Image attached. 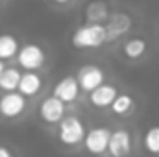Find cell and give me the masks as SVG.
Listing matches in <instances>:
<instances>
[{"mask_svg": "<svg viewBox=\"0 0 159 157\" xmlns=\"http://www.w3.org/2000/svg\"><path fill=\"white\" fill-rule=\"evenodd\" d=\"M107 41V30L102 24H85L72 35V44L76 48H98Z\"/></svg>", "mask_w": 159, "mask_h": 157, "instance_id": "cell-1", "label": "cell"}, {"mask_svg": "<svg viewBox=\"0 0 159 157\" xmlns=\"http://www.w3.org/2000/svg\"><path fill=\"white\" fill-rule=\"evenodd\" d=\"M19 65L26 70H35L44 63V52L37 44H26L20 50H17Z\"/></svg>", "mask_w": 159, "mask_h": 157, "instance_id": "cell-2", "label": "cell"}, {"mask_svg": "<svg viewBox=\"0 0 159 157\" xmlns=\"http://www.w3.org/2000/svg\"><path fill=\"white\" fill-rule=\"evenodd\" d=\"M59 139L65 144H78L83 139V124L76 117H67L61 118V126H59Z\"/></svg>", "mask_w": 159, "mask_h": 157, "instance_id": "cell-3", "label": "cell"}, {"mask_svg": "<svg viewBox=\"0 0 159 157\" xmlns=\"http://www.w3.org/2000/svg\"><path fill=\"white\" fill-rule=\"evenodd\" d=\"M26 107V98L20 92L7 91V94L0 96V113L7 118L19 117Z\"/></svg>", "mask_w": 159, "mask_h": 157, "instance_id": "cell-4", "label": "cell"}, {"mask_svg": "<svg viewBox=\"0 0 159 157\" xmlns=\"http://www.w3.org/2000/svg\"><path fill=\"white\" fill-rule=\"evenodd\" d=\"M76 81L78 85L83 89V91H93L94 87H98L102 81H104V72L96 67V65H85L81 67L76 76Z\"/></svg>", "mask_w": 159, "mask_h": 157, "instance_id": "cell-5", "label": "cell"}, {"mask_svg": "<svg viewBox=\"0 0 159 157\" xmlns=\"http://www.w3.org/2000/svg\"><path fill=\"white\" fill-rule=\"evenodd\" d=\"M109 129L106 128H94L85 135V148L91 154H102L107 150V142H109Z\"/></svg>", "mask_w": 159, "mask_h": 157, "instance_id": "cell-6", "label": "cell"}, {"mask_svg": "<svg viewBox=\"0 0 159 157\" xmlns=\"http://www.w3.org/2000/svg\"><path fill=\"white\" fill-rule=\"evenodd\" d=\"M43 120L54 124V122H59L63 115H65V102H61L57 96H50L46 98L43 104H41V109H39Z\"/></svg>", "mask_w": 159, "mask_h": 157, "instance_id": "cell-7", "label": "cell"}, {"mask_svg": "<svg viewBox=\"0 0 159 157\" xmlns=\"http://www.w3.org/2000/svg\"><path fill=\"white\" fill-rule=\"evenodd\" d=\"M107 148L111 152V155L115 157H124L129 154L131 150V141H129V133L124 131V129H119L115 133L109 135V142H107Z\"/></svg>", "mask_w": 159, "mask_h": 157, "instance_id": "cell-8", "label": "cell"}, {"mask_svg": "<svg viewBox=\"0 0 159 157\" xmlns=\"http://www.w3.org/2000/svg\"><path fill=\"white\" fill-rule=\"evenodd\" d=\"M80 92V85L76 78L74 76H67V78H63L57 85H56V89H54V96H57L61 102H65V104H69V102H74L76 100V96H78Z\"/></svg>", "mask_w": 159, "mask_h": 157, "instance_id": "cell-9", "label": "cell"}, {"mask_svg": "<svg viewBox=\"0 0 159 157\" xmlns=\"http://www.w3.org/2000/svg\"><path fill=\"white\" fill-rule=\"evenodd\" d=\"M89 92H91V102L96 107H107V105H111L113 98L117 96V89L113 85H106L104 81L98 87H94L93 91H89Z\"/></svg>", "mask_w": 159, "mask_h": 157, "instance_id": "cell-10", "label": "cell"}, {"mask_svg": "<svg viewBox=\"0 0 159 157\" xmlns=\"http://www.w3.org/2000/svg\"><path fill=\"white\" fill-rule=\"evenodd\" d=\"M17 89H19V92H20V94H24V96L37 94V92H39V89H41V78L34 72V70H28L26 74H20Z\"/></svg>", "mask_w": 159, "mask_h": 157, "instance_id": "cell-11", "label": "cell"}, {"mask_svg": "<svg viewBox=\"0 0 159 157\" xmlns=\"http://www.w3.org/2000/svg\"><path fill=\"white\" fill-rule=\"evenodd\" d=\"M19 50V43L13 35H0V59H11Z\"/></svg>", "mask_w": 159, "mask_h": 157, "instance_id": "cell-12", "label": "cell"}, {"mask_svg": "<svg viewBox=\"0 0 159 157\" xmlns=\"http://www.w3.org/2000/svg\"><path fill=\"white\" fill-rule=\"evenodd\" d=\"M19 78H20V72L17 69H4L0 72V89L15 91L19 85Z\"/></svg>", "mask_w": 159, "mask_h": 157, "instance_id": "cell-13", "label": "cell"}, {"mask_svg": "<svg viewBox=\"0 0 159 157\" xmlns=\"http://www.w3.org/2000/svg\"><path fill=\"white\" fill-rule=\"evenodd\" d=\"M144 50H146V43L143 39H129L126 43V46H124V54L128 57H131V59L141 57L144 54Z\"/></svg>", "mask_w": 159, "mask_h": 157, "instance_id": "cell-14", "label": "cell"}, {"mask_svg": "<svg viewBox=\"0 0 159 157\" xmlns=\"http://www.w3.org/2000/svg\"><path fill=\"white\" fill-rule=\"evenodd\" d=\"M131 105H133V100H131V96H128V94H117L115 98H113V102H111V109L117 113V115H126L129 109H131Z\"/></svg>", "mask_w": 159, "mask_h": 157, "instance_id": "cell-15", "label": "cell"}, {"mask_svg": "<svg viewBox=\"0 0 159 157\" xmlns=\"http://www.w3.org/2000/svg\"><path fill=\"white\" fill-rule=\"evenodd\" d=\"M144 144H146L148 152L157 154L159 152V128L148 129V133H146V137H144Z\"/></svg>", "mask_w": 159, "mask_h": 157, "instance_id": "cell-16", "label": "cell"}, {"mask_svg": "<svg viewBox=\"0 0 159 157\" xmlns=\"http://www.w3.org/2000/svg\"><path fill=\"white\" fill-rule=\"evenodd\" d=\"M0 157H11V152L7 148H0Z\"/></svg>", "mask_w": 159, "mask_h": 157, "instance_id": "cell-17", "label": "cell"}, {"mask_svg": "<svg viewBox=\"0 0 159 157\" xmlns=\"http://www.w3.org/2000/svg\"><path fill=\"white\" fill-rule=\"evenodd\" d=\"M54 2H59V4H65V2H69V0H54Z\"/></svg>", "mask_w": 159, "mask_h": 157, "instance_id": "cell-18", "label": "cell"}, {"mask_svg": "<svg viewBox=\"0 0 159 157\" xmlns=\"http://www.w3.org/2000/svg\"><path fill=\"white\" fill-rule=\"evenodd\" d=\"M4 70V63H2V59H0V72Z\"/></svg>", "mask_w": 159, "mask_h": 157, "instance_id": "cell-19", "label": "cell"}]
</instances>
